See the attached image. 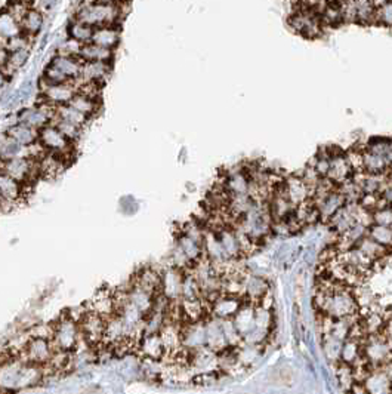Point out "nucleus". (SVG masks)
Segmentation results:
<instances>
[{
	"label": "nucleus",
	"mask_w": 392,
	"mask_h": 394,
	"mask_svg": "<svg viewBox=\"0 0 392 394\" xmlns=\"http://www.w3.org/2000/svg\"><path fill=\"white\" fill-rule=\"evenodd\" d=\"M221 324H222L223 335H226V338H227L228 346L234 347V348L240 347L243 344V336L239 331H237L233 319H221Z\"/></svg>",
	"instance_id": "nucleus-43"
},
{
	"label": "nucleus",
	"mask_w": 392,
	"mask_h": 394,
	"mask_svg": "<svg viewBox=\"0 0 392 394\" xmlns=\"http://www.w3.org/2000/svg\"><path fill=\"white\" fill-rule=\"evenodd\" d=\"M92 34H93V27L77 18H73L72 21H70V24L67 27V36L81 45L92 42Z\"/></svg>",
	"instance_id": "nucleus-31"
},
{
	"label": "nucleus",
	"mask_w": 392,
	"mask_h": 394,
	"mask_svg": "<svg viewBox=\"0 0 392 394\" xmlns=\"http://www.w3.org/2000/svg\"><path fill=\"white\" fill-rule=\"evenodd\" d=\"M391 169L384 156L370 150H362V172L367 173H386Z\"/></svg>",
	"instance_id": "nucleus-32"
},
{
	"label": "nucleus",
	"mask_w": 392,
	"mask_h": 394,
	"mask_svg": "<svg viewBox=\"0 0 392 394\" xmlns=\"http://www.w3.org/2000/svg\"><path fill=\"white\" fill-rule=\"evenodd\" d=\"M342 344L344 341L339 338H336L330 334L325 335V341H323V351L327 357L329 362H334L338 363L341 360V350H342Z\"/></svg>",
	"instance_id": "nucleus-40"
},
{
	"label": "nucleus",
	"mask_w": 392,
	"mask_h": 394,
	"mask_svg": "<svg viewBox=\"0 0 392 394\" xmlns=\"http://www.w3.org/2000/svg\"><path fill=\"white\" fill-rule=\"evenodd\" d=\"M176 247L185 254V256L192 263V265L197 263L199 260L204 256V251H203V242L195 240L191 236H188L187 233L182 232L181 236L178 237Z\"/></svg>",
	"instance_id": "nucleus-28"
},
{
	"label": "nucleus",
	"mask_w": 392,
	"mask_h": 394,
	"mask_svg": "<svg viewBox=\"0 0 392 394\" xmlns=\"http://www.w3.org/2000/svg\"><path fill=\"white\" fill-rule=\"evenodd\" d=\"M49 63L57 67L58 70H61L68 77L70 81L79 80L80 72H81V64H83V61L79 57L57 53V55H55Z\"/></svg>",
	"instance_id": "nucleus-24"
},
{
	"label": "nucleus",
	"mask_w": 392,
	"mask_h": 394,
	"mask_svg": "<svg viewBox=\"0 0 392 394\" xmlns=\"http://www.w3.org/2000/svg\"><path fill=\"white\" fill-rule=\"evenodd\" d=\"M22 33L20 20L9 9L0 11V45H6L11 39Z\"/></svg>",
	"instance_id": "nucleus-21"
},
{
	"label": "nucleus",
	"mask_w": 392,
	"mask_h": 394,
	"mask_svg": "<svg viewBox=\"0 0 392 394\" xmlns=\"http://www.w3.org/2000/svg\"><path fill=\"white\" fill-rule=\"evenodd\" d=\"M187 271L175 265L167 267L162 273V294L169 301H179L182 296V283Z\"/></svg>",
	"instance_id": "nucleus-8"
},
{
	"label": "nucleus",
	"mask_w": 392,
	"mask_h": 394,
	"mask_svg": "<svg viewBox=\"0 0 392 394\" xmlns=\"http://www.w3.org/2000/svg\"><path fill=\"white\" fill-rule=\"evenodd\" d=\"M320 220L323 221H330L332 216L339 212L345 205H346V197L341 193V190H332L330 193H327L325 197L314 200Z\"/></svg>",
	"instance_id": "nucleus-12"
},
{
	"label": "nucleus",
	"mask_w": 392,
	"mask_h": 394,
	"mask_svg": "<svg viewBox=\"0 0 392 394\" xmlns=\"http://www.w3.org/2000/svg\"><path fill=\"white\" fill-rule=\"evenodd\" d=\"M81 338L79 320L73 316H65L51 328V341L55 351L70 353L73 351Z\"/></svg>",
	"instance_id": "nucleus-2"
},
{
	"label": "nucleus",
	"mask_w": 392,
	"mask_h": 394,
	"mask_svg": "<svg viewBox=\"0 0 392 394\" xmlns=\"http://www.w3.org/2000/svg\"><path fill=\"white\" fill-rule=\"evenodd\" d=\"M374 24L392 29V0H389V2L384 4L379 8H376Z\"/></svg>",
	"instance_id": "nucleus-46"
},
{
	"label": "nucleus",
	"mask_w": 392,
	"mask_h": 394,
	"mask_svg": "<svg viewBox=\"0 0 392 394\" xmlns=\"http://www.w3.org/2000/svg\"><path fill=\"white\" fill-rule=\"evenodd\" d=\"M52 124L57 126L65 137L68 140H72L73 143L80 137V133H81V128L73 125V124H70V122L64 120V119H60V117H53L52 119Z\"/></svg>",
	"instance_id": "nucleus-45"
},
{
	"label": "nucleus",
	"mask_w": 392,
	"mask_h": 394,
	"mask_svg": "<svg viewBox=\"0 0 392 394\" xmlns=\"http://www.w3.org/2000/svg\"><path fill=\"white\" fill-rule=\"evenodd\" d=\"M79 326L83 339L91 346H98L104 343V329H105V319L100 315L93 313L92 310H88L79 317Z\"/></svg>",
	"instance_id": "nucleus-6"
},
{
	"label": "nucleus",
	"mask_w": 392,
	"mask_h": 394,
	"mask_svg": "<svg viewBox=\"0 0 392 394\" xmlns=\"http://www.w3.org/2000/svg\"><path fill=\"white\" fill-rule=\"evenodd\" d=\"M197 298H203L202 287L191 271H187L184 276V283H182L181 300H197Z\"/></svg>",
	"instance_id": "nucleus-38"
},
{
	"label": "nucleus",
	"mask_w": 392,
	"mask_h": 394,
	"mask_svg": "<svg viewBox=\"0 0 392 394\" xmlns=\"http://www.w3.org/2000/svg\"><path fill=\"white\" fill-rule=\"evenodd\" d=\"M336 378H338L339 386H342V388H345L346 391H349V388L357 383L353 366L342 363V362H338V368H336Z\"/></svg>",
	"instance_id": "nucleus-42"
},
{
	"label": "nucleus",
	"mask_w": 392,
	"mask_h": 394,
	"mask_svg": "<svg viewBox=\"0 0 392 394\" xmlns=\"http://www.w3.org/2000/svg\"><path fill=\"white\" fill-rule=\"evenodd\" d=\"M381 369L386 374V376L391 379V383H392V357H391L386 363H384V365L381 366Z\"/></svg>",
	"instance_id": "nucleus-52"
},
{
	"label": "nucleus",
	"mask_w": 392,
	"mask_h": 394,
	"mask_svg": "<svg viewBox=\"0 0 392 394\" xmlns=\"http://www.w3.org/2000/svg\"><path fill=\"white\" fill-rule=\"evenodd\" d=\"M244 303V298L230 294H221L211 303V316L218 319H233Z\"/></svg>",
	"instance_id": "nucleus-11"
},
{
	"label": "nucleus",
	"mask_w": 392,
	"mask_h": 394,
	"mask_svg": "<svg viewBox=\"0 0 392 394\" xmlns=\"http://www.w3.org/2000/svg\"><path fill=\"white\" fill-rule=\"evenodd\" d=\"M24 184L17 181L12 176L6 175L5 172H0V196L4 199L2 205H12L22 199Z\"/></svg>",
	"instance_id": "nucleus-18"
},
{
	"label": "nucleus",
	"mask_w": 392,
	"mask_h": 394,
	"mask_svg": "<svg viewBox=\"0 0 392 394\" xmlns=\"http://www.w3.org/2000/svg\"><path fill=\"white\" fill-rule=\"evenodd\" d=\"M354 172L351 163H349L345 153L334 155L330 157V168L326 178L333 181L334 184H342L349 180V176Z\"/></svg>",
	"instance_id": "nucleus-14"
},
{
	"label": "nucleus",
	"mask_w": 392,
	"mask_h": 394,
	"mask_svg": "<svg viewBox=\"0 0 392 394\" xmlns=\"http://www.w3.org/2000/svg\"><path fill=\"white\" fill-rule=\"evenodd\" d=\"M139 350L150 362H160L166 356V350L159 334H144L143 339L139 341Z\"/></svg>",
	"instance_id": "nucleus-16"
},
{
	"label": "nucleus",
	"mask_w": 392,
	"mask_h": 394,
	"mask_svg": "<svg viewBox=\"0 0 392 394\" xmlns=\"http://www.w3.org/2000/svg\"><path fill=\"white\" fill-rule=\"evenodd\" d=\"M282 188L293 206H299L313 197V190L303 181L302 176L298 175L289 176Z\"/></svg>",
	"instance_id": "nucleus-10"
},
{
	"label": "nucleus",
	"mask_w": 392,
	"mask_h": 394,
	"mask_svg": "<svg viewBox=\"0 0 392 394\" xmlns=\"http://www.w3.org/2000/svg\"><path fill=\"white\" fill-rule=\"evenodd\" d=\"M237 331L242 334L244 338L249 332L255 329V304L244 300L240 310L237 311V315L233 317Z\"/></svg>",
	"instance_id": "nucleus-23"
},
{
	"label": "nucleus",
	"mask_w": 392,
	"mask_h": 394,
	"mask_svg": "<svg viewBox=\"0 0 392 394\" xmlns=\"http://www.w3.org/2000/svg\"><path fill=\"white\" fill-rule=\"evenodd\" d=\"M206 324V346L214 350L215 353H222L223 350H227L230 346L227 343V338L223 335L221 319L211 316L204 320Z\"/></svg>",
	"instance_id": "nucleus-13"
},
{
	"label": "nucleus",
	"mask_w": 392,
	"mask_h": 394,
	"mask_svg": "<svg viewBox=\"0 0 392 394\" xmlns=\"http://www.w3.org/2000/svg\"><path fill=\"white\" fill-rule=\"evenodd\" d=\"M110 72H111V63L83 61L79 81H95V84H103L105 77L110 74Z\"/></svg>",
	"instance_id": "nucleus-17"
},
{
	"label": "nucleus",
	"mask_w": 392,
	"mask_h": 394,
	"mask_svg": "<svg viewBox=\"0 0 392 394\" xmlns=\"http://www.w3.org/2000/svg\"><path fill=\"white\" fill-rule=\"evenodd\" d=\"M223 187H226L230 196L247 195L249 188H250V176L247 172H243V171L230 172L227 175L226 181H223Z\"/></svg>",
	"instance_id": "nucleus-27"
},
{
	"label": "nucleus",
	"mask_w": 392,
	"mask_h": 394,
	"mask_svg": "<svg viewBox=\"0 0 392 394\" xmlns=\"http://www.w3.org/2000/svg\"><path fill=\"white\" fill-rule=\"evenodd\" d=\"M386 2H389V0H372V4H373L376 8L382 6V5H384V4H386Z\"/></svg>",
	"instance_id": "nucleus-54"
},
{
	"label": "nucleus",
	"mask_w": 392,
	"mask_h": 394,
	"mask_svg": "<svg viewBox=\"0 0 392 394\" xmlns=\"http://www.w3.org/2000/svg\"><path fill=\"white\" fill-rule=\"evenodd\" d=\"M81 44L76 42L73 39H67L65 42L61 45L58 53H63V55H73V57H79V52H80Z\"/></svg>",
	"instance_id": "nucleus-48"
},
{
	"label": "nucleus",
	"mask_w": 392,
	"mask_h": 394,
	"mask_svg": "<svg viewBox=\"0 0 392 394\" xmlns=\"http://www.w3.org/2000/svg\"><path fill=\"white\" fill-rule=\"evenodd\" d=\"M362 386L367 394H386L392 393V383L381 368L372 369L362 379Z\"/></svg>",
	"instance_id": "nucleus-15"
},
{
	"label": "nucleus",
	"mask_w": 392,
	"mask_h": 394,
	"mask_svg": "<svg viewBox=\"0 0 392 394\" xmlns=\"http://www.w3.org/2000/svg\"><path fill=\"white\" fill-rule=\"evenodd\" d=\"M128 2L117 5H103L96 2H85L74 13V18L95 27L101 25H120L124 18V6Z\"/></svg>",
	"instance_id": "nucleus-1"
},
{
	"label": "nucleus",
	"mask_w": 392,
	"mask_h": 394,
	"mask_svg": "<svg viewBox=\"0 0 392 394\" xmlns=\"http://www.w3.org/2000/svg\"><path fill=\"white\" fill-rule=\"evenodd\" d=\"M132 282L154 295L162 294V273H159L156 268L152 267L141 268Z\"/></svg>",
	"instance_id": "nucleus-22"
},
{
	"label": "nucleus",
	"mask_w": 392,
	"mask_h": 394,
	"mask_svg": "<svg viewBox=\"0 0 392 394\" xmlns=\"http://www.w3.org/2000/svg\"><path fill=\"white\" fill-rule=\"evenodd\" d=\"M89 310L93 313L103 316L104 319H108L116 315V301H115V292H100L95 295L92 303L89 304Z\"/></svg>",
	"instance_id": "nucleus-30"
},
{
	"label": "nucleus",
	"mask_w": 392,
	"mask_h": 394,
	"mask_svg": "<svg viewBox=\"0 0 392 394\" xmlns=\"http://www.w3.org/2000/svg\"><path fill=\"white\" fill-rule=\"evenodd\" d=\"M270 291V284L263 277L249 273L244 276V300L258 304Z\"/></svg>",
	"instance_id": "nucleus-19"
},
{
	"label": "nucleus",
	"mask_w": 392,
	"mask_h": 394,
	"mask_svg": "<svg viewBox=\"0 0 392 394\" xmlns=\"http://www.w3.org/2000/svg\"><path fill=\"white\" fill-rule=\"evenodd\" d=\"M355 247L364 254V255H367L370 260H373L374 263H377L379 260H382V258H385L391 251L384 247V244L381 243H377L376 240H373L372 237H369L367 235L364 236Z\"/></svg>",
	"instance_id": "nucleus-33"
},
{
	"label": "nucleus",
	"mask_w": 392,
	"mask_h": 394,
	"mask_svg": "<svg viewBox=\"0 0 392 394\" xmlns=\"http://www.w3.org/2000/svg\"><path fill=\"white\" fill-rule=\"evenodd\" d=\"M362 357L372 368H381L392 357V348L382 334L367 335L362 341Z\"/></svg>",
	"instance_id": "nucleus-3"
},
{
	"label": "nucleus",
	"mask_w": 392,
	"mask_h": 394,
	"mask_svg": "<svg viewBox=\"0 0 392 394\" xmlns=\"http://www.w3.org/2000/svg\"><path fill=\"white\" fill-rule=\"evenodd\" d=\"M362 357V343L357 338L348 336L344 344H342V350H341V360L342 363L346 365H355L360 359Z\"/></svg>",
	"instance_id": "nucleus-34"
},
{
	"label": "nucleus",
	"mask_w": 392,
	"mask_h": 394,
	"mask_svg": "<svg viewBox=\"0 0 392 394\" xmlns=\"http://www.w3.org/2000/svg\"><path fill=\"white\" fill-rule=\"evenodd\" d=\"M92 2L103 4V5H117V4L123 2V0H92Z\"/></svg>",
	"instance_id": "nucleus-53"
},
{
	"label": "nucleus",
	"mask_w": 392,
	"mask_h": 394,
	"mask_svg": "<svg viewBox=\"0 0 392 394\" xmlns=\"http://www.w3.org/2000/svg\"><path fill=\"white\" fill-rule=\"evenodd\" d=\"M55 117L64 119V120L70 122V124H73V125H76L79 128L85 126L88 124V120H89V117L86 114L80 113L79 110H76L73 105H70V104L58 105L57 107V112H55Z\"/></svg>",
	"instance_id": "nucleus-36"
},
{
	"label": "nucleus",
	"mask_w": 392,
	"mask_h": 394,
	"mask_svg": "<svg viewBox=\"0 0 392 394\" xmlns=\"http://www.w3.org/2000/svg\"><path fill=\"white\" fill-rule=\"evenodd\" d=\"M39 143L44 145L49 153L60 155L64 159H67L70 156V152L73 150V141L68 140L52 122L39 129Z\"/></svg>",
	"instance_id": "nucleus-5"
},
{
	"label": "nucleus",
	"mask_w": 392,
	"mask_h": 394,
	"mask_svg": "<svg viewBox=\"0 0 392 394\" xmlns=\"http://www.w3.org/2000/svg\"><path fill=\"white\" fill-rule=\"evenodd\" d=\"M372 220H373V224L392 227V206L385 205V206L374 209L372 212Z\"/></svg>",
	"instance_id": "nucleus-47"
},
{
	"label": "nucleus",
	"mask_w": 392,
	"mask_h": 394,
	"mask_svg": "<svg viewBox=\"0 0 392 394\" xmlns=\"http://www.w3.org/2000/svg\"><path fill=\"white\" fill-rule=\"evenodd\" d=\"M55 348L49 336H34L27 341L22 350V360L34 363L39 366H45L51 363L52 357L55 356Z\"/></svg>",
	"instance_id": "nucleus-4"
},
{
	"label": "nucleus",
	"mask_w": 392,
	"mask_h": 394,
	"mask_svg": "<svg viewBox=\"0 0 392 394\" xmlns=\"http://www.w3.org/2000/svg\"><path fill=\"white\" fill-rule=\"evenodd\" d=\"M76 81H65V84H40L41 101L55 107L68 104L76 95Z\"/></svg>",
	"instance_id": "nucleus-7"
},
{
	"label": "nucleus",
	"mask_w": 392,
	"mask_h": 394,
	"mask_svg": "<svg viewBox=\"0 0 392 394\" xmlns=\"http://www.w3.org/2000/svg\"><path fill=\"white\" fill-rule=\"evenodd\" d=\"M92 42L107 49H116L120 44V27L119 25H101L95 27Z\"/></svg>",
	"instance_id": "nucleus-20"
},
{
	"label": "nucleus",
	"mask_w": 392,
	"mask_h": 394,
	"mask_svg": "<svg viewBox=\"0 0 392 394\" xmlns=\"http://www.w3.org/2000/svg\"><path fill=\"white\" fill-rule=\"evenodd\" d=\"M361 323H362V328H364V331H366L367 335H376V334H382L385 319L379 313H372L366 319H364Z\"/></svg>",
	"instance_id": "nucleus-44"
},
{
	"label": "nucleus",
	"mask_w": 392,
	"mask_h": 394,
	"mask_svg": "<svg viewBox=\"0 0 392 394\" xmlns=\"http://www.w3.org/2000/svg\"><path fill=\"white\" fill-rule=\"evenodd\" d=\"M8 79H9V74L6 72L5 67H0V89H4L8 84Z\"/></svg>",
	"instance_id": "nucleus-51"
},
{
	"label": "nucleus",
	"mask_w": 392,
	"mask_h": 394,
	"mask_svg": "<svg viewBox=\"0 0 392 394\" xmlns=\"http://www.w3.org/2000/svg\"><path fill=\"white\" fill-rule=\"evenodd\" d=\"M68 104L73 105L76 110H79L83 114H86L91 119L98 112V108H100V98L89 97V95L77 91L74 97L72 98V101H70Z\"/></svg>",
	"instance_id": "nucleus-35"
},
{
	"label": "nucleus",
	"mask_w": 392,
	"mask_h": 394,
	"mask_svg": "<svg viewBox=\"0 0 392 394\" xmlns=\"http://www.w3.org/2000/svg\"><path fill=\"white\" fill-rule=\"evenodd\" d=\"M55 5H57V0H33V5L32 6L40 9L41 12H48Z\"/></svg>",
	"instance_id": "nucleus-49"
},
{
	"label": "nucleus",
	"mask_w": 392,
	"mask_h": 394,
	"mask_svg": "<svg viewBox=\"0 0 392 394\" xmlns=\"http://www.w3.org/2000/svg\"><path fill=\"white\" fill-rule=\"evenodd\" d=\"M182 347L188 351L199 350L206 346V324L200 322H184L181 323Z\"/></svg>",
	"instance_id": "nucleus-9"
},
{
	"label": "nucleus",
	"mask_w": 392,
	"mask_h": 394,
	"mask_svg": "<svg viewBox=\"0 0 392 394\" xmlns=\"http://www.w3.org/2000/svg\"><path fill=\"white\" fill-rule=\"evenodd\" d=\"M9 58V51L6 49V46L0 45V67H5Z\"/></svg>",
	"instance_id": "nucleus-50"
},
{
	"label": "nucleus",
	"mask_w": 392,
	"mask_h": 394,
	"mask_svg": "<svg viewBox=\"0 0 392 394\" xmlns=\"http://www.w3.org/2000/svg\"><path fill=\"white\" fill-rule=\"evenodd\" d=\"M6 135L22 147H32L39 141V131L29 125L21 124V122L9 126Z\"/></svg>",
	"instance_id": "nucleus-25"
},
{
	"label": "nucleus",
	"mask_w": 392,
	"mask_h": 394,
	"mask_svg": "<svg viewBox=\"0 0 392 394\" xmlns=\"http://www.w3.org/2000/svg\"><path fill=\"white\" fill-rule=\"evenodd\" d=\"M30 52H32L30 48H22V49H18V51L9 52V58H8V63L5 65V69H6L9 76L20 72L22 69L25 63L29 61V58H30Z\"/></svg>",
	"instance_id": "nucleus-37"
},
{
	"label": "nucleus",
	"mask_w": 392,
	"mask_h": 394,
	"mask_svg": "<svg viewBox=\"0 0 392 394\" xmlns=\"http://www.w3.org/2000/svg\"><path fill=\"white\" fill-rule=\"evenodd\" d=\"M274 324V317L271 308L263 307L261 304H255V328L262 329L265 332H271Z\"/></svg>",
	"instance_id": "nucleus-41"
},
{
	"label": "nucleus",
	"mask_w": 392,
	"mask_h": 394,
	"mask_svg": "<svg viewBox=\"0 0 392 394\" xmlns=\"http://www.w3.org/2000/svg\"><path fill=\"white\" fill-rule=\"evenodd\" d=\"M2 203H4V199H2V196H0V206H2Z\"/></svg>",
	"instance_id": "nucleus-55"
},
{
	"label": "nucleus",
	"mask_w": 392,
	"mask_h": 394,
	"mask_svg": "<svg viewBox=\"0 0 392 394\" xmlns=\"http://www.w3.org/2000/svg\"><path fill=\"white\" fill-rule=\"evenodd\" d=\"M21 29L22 33L30 36L32 39L36 37L45 25V12L32 6L29 11L25 12V15L21 18Z\"/></svg>",
	"instance_id": "nucleus-26"
},
{
	"label": "nucleus",
	"mask_w": 392,
	"mask_h": 394,
	"mask_svg": "<svg viewBox=\"0 0 392 394\" xmlns=\"http://www.w3.org/2000/svg\"><path fill=\"white\" fill-rule=\"evenodd\" d=\"M367 236L376 240L377 243L384 244V247H386L392 252V227L372 224L367 228Z\"/></svg>",
	"instance_id": "nucleus-39"
},
{
	"label": "nucleus",
	"mask_w": 392,
	"mask_h": 394,
	"mask_svg": "<svg viewBox=\"0 0 392 394\" xmlns=\"http://www.w3.org/2000/svg\"><path fill=\"white\" fill-rule=\"evenodd\" d=\"M79 58L81 61H101V63H111L115 58V51L107 49L100 45H95L93 42L81 45Z\"/></svg>",
	"instance_id": "nucleus-29"
}]
</instances>
